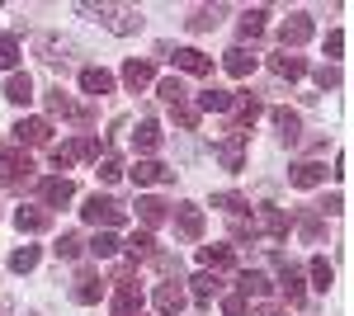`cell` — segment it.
Listing matches in <instances>:
<instances>
[{
  "instance_id": "14",
  "label": "cell",
  "mask_w": 354,
  "mask_h": 316,
  "mask_svg": "<svg viewBox=\"0 0 354 316\" xmlns=\"http://www.w3.org/2000/svg\"><path fill=\"white\" fill-rule=\"evenodd\" d=\"M48 113H53V118H76V123H85V113L76 109V100H71L62 85H57V90H48Z\"/></svg>"
},
{
  "instance_id": "41",
  "label": "cell",
  "mask_w": 354,
  "mask_h": 316,
  "mask_svg": "<svg viewBox=\"0 0 354 316\" xmlns=\"http://www.w3.org/2000/svg\"><path fill=\"white\" fill-rule=\"evenodd\" d=\"M90 250H95L100 260H109V255H118V236H113V232H100V236L90 241Z\"/></svg>"
},
{
  "instance_id": "25",
  "label": "cell",
  "mask_w": 354,
  "mask_h": 316,
  "mask_svg": "<svg viewBox=\"0 0 354 316\" xmlns=\"http://www.w3.org/2000/svg\"><path fill=\"white\" fill-rule=\"evenodd\" d=\"M5 100H10V104H28V100H33V80L15 71V76L5 80Z\"/></svg>"
},
{
  "instance_id": "48",
  "label": "cell",
  "mask_w": 354,
  "mask_h": 316,
  "mask_svg": "<svg viewBox=\"0 0 354 316\" xmlns=\"http://www.w3.org/2000/svg\"><path fill=\"white\" fill-rule=\"evenodd\" d=\"M345 53V33L335 28V33H326V57H340Z\"/></svg>"
},
{
  "instance_id": "36",
  "label": "cell",
  "mask_w": 354,
  "mask_h": 316,
  "mask_svg": "<svg viewBox=\"0 0 354 316\" xmlns=\"http://www.w3.org/2000/svg\"><path fill=\"white\" fill-rule=\"evenodd\" d=\"M33 264H38V245H19V250L10 255V269H15V274H28Z\"/></svg>"
},
{
  "instance_id": "23",
  "label": "cell",
  "mask_w": 354,
  "mask_h": 316,
  "mask_svg": "<svg viewBox=\"0 0 354 316\" xmlns=\"http://www.w3.org/2000/svg\"><path fill=\"white\" fill-rule=\"evenodd\" d=\"M270 66H274V76H283V80H298V76H307V62H302V57H293V53H279V57H270Z\"/></svg>"
},
{
  "instance_id": "40",
  "label": "cell",
  "mask_w": 354,
  "mask_h": 316,
  "mask_svg": "<svg viewBox=\"0 0 354 316\" xmlns=\"http://www.w3.org/2000/svg\"><path fill=\"white\" fill-rule=\"evenodd\" d=\"M330 279H335V269H330V264L322 260V255H317V260H312V288H322V292H326V288H330Z\"/></svg>"
},
{
  "instance_id": "7",
  "label": "cell",
  "mask_w": 354,
  "mask_h": 316,
  "mask_svg": "<svg viewBox=\"0 0 354 316\" xmlns=\"http://www.w3.org/2000/svg\"><path fill=\"white\" fill-rule=\"evenodd\" d=\"M312 15H288V19H283V24H279V43H283V53H288V48H302V43H307V38H312Z\"/></svg>"
},
{
  "instance_id": "49",
  "label": "cell",
  "mask_w": 354,
  "mask_h": 316,
  "mask_svg": "<svg viewBox=\"0 0 354 316\" xmlns=\"http://www.w3.org/2000/svg\"><path fill=\"white\" fill-rule=\"evenodd\" d=\"M322 212H326V217H340V212H345V198H340V194H330L326 203H322Z\"/></svg>"
},
{
  "instance_id": "46",
  "label": "cell",
  "mask_w": 354,
  "mask_h": 316,
  "mask_svg": "<svg viewBox=\"0 0 354 316\" xmlns=\"http://www.w3.org/2000/svg\"><path fill=\"white\" fill-rule=\"evenodd\" d=\"M71 160H76V142H66V147H53V165H57V170H66Z\"/></svg>"
},
{
  "instance_id": "9",
  "label": "cell",
  "mask_w": 354,
  "mask_h": 316,
  "mask_svg": "<svg viewBox=\"0 0 354 316\" xmlns=\"http://www.w3.org/2000/svg\"><path fill=\"white\" fill-rule=\"evenodd\" d=\"M38 198H43L48 208H66V203L76 198V185H71L66 175H53V180H43V185H38Z\"/></svg>"
},
{
  "instance_id": "17",
  "label": "cell",
  "mask_w": 354,
  "mask_h": 316,
  "mask_svg": "<svg viewBox=\"0 0 354 316\" xmlns=\"http://www.w3.org/2000/svg\"><path fill=\"white\" fill-rule=\"evenodd\" d=\"M104 288H109V284H104L100 274H81V279H76V288H71V297L90 307V302H100V297H104Z\"/></svg>"
},
{
  "instance_id": "50",
  "label": "cell",
  "mask_w": 354,
  "mask_h": 316,
  "mask_svg": "<svg viewBox=\"0 0 354 316\" xmlns=\"http://www.w3.org/2000/svg\"><path fill=\"white\" fill-rule=\"evenodd\" d=\"M255 316H288V312H283V307H274V302H260V307H255Z\"/></svg>"
},
{
  "instance_id": "11",
  "label": "cell",
  "mask_w": 354,
  "mask_h": 316,
  "mask_svg": "<svg viewBox=\"0 0 354 316\" xmlns=\"http://www.w3.org/2000/svg\"><path fill=\"white\" fill-rule=\"evenodd\" d=\"M175 232H180L185 241H198V236H203V208L180 203V208H175Z\"/></svg>"
},
{
  "instance_id": "16",
  "label": "cell",
  "mask_w": 354,
  "mask_h": 316,
  "mask_svg": "<svg viewBox=\"0 0 354 316\" xmlns=\"http://www.w3.org/2000/svg\"><path fill=\"white\" fill-rule=\"evenodd\" d=\"M175 66L189 71V76H208V71H213V57H203L198 48H180V53H175Z\"/></svg>"
},
{
  "instance_id": "12",
  "label": "cell",
  "mask_w": 354,
  "mask_h": 316,
  "mask_svg": "<svg viewBox=\"0 0 354 316\" xmlns=\"http://www.w3.org/2000/svg\"><path fill=\"white\" fill-rule=\"evenodd\" d=\"M133 180H137V185H170V180H175V170L147 156V160H137V165H133Z\"/></svg>"
},
{
  "instance_id": "4",
  "label": "cell",
  "mask_w": 354,
  "mask_h": 316,
  "mask_svg": "<svg viewBox=\"0 0 354 316\" xmlns=\"http://www.w3.org/2000/svg\"><path fill=\"white\" fill-rule=\"evenodd\" d=\"M113 284H118V288H113V316H137L142 312V288L133 284V274L123 269Z\"/></svg>"
},
{
  "instance_id": "43",
  "label": "cell",
  "mask_w": 354,
  "mask_h": 316,
  "mask_svg": "<svg viewBox=\"0 0 354 316\" xmlns=\"http://www.w3.org/2000/svg\"><path fill=\"white\" fill-rule=\"evenodd\" d=\"M298 227H302V236H307V241H322V212H302Z\"/></svg>"
},
{
  "instance_id": "1",
  "label": "cell",
  "mask_w": 354,
  "mask_h": 316,
  "mask_svg": "<svg viewBox=\"0 0 354 316\" xmlns=\"http://www.w3.org/2000/svg\"><path fill=\"white\" fill-rule=\"evenodd\" d=\"M76 10L104 19L113 33H137V28H142V10H133V5H76Z\"/></svg>"
},
{
  "instance_id": "21",
  "label": "cell",
  "mask_w": 354,
  "mask_h": 316,
  "mask_svg": "<svg viewBox=\"0 0 354 316\" xmlns=\"http://www.w3.org/2000/svg\"><path fill=\"white\" fill-rule=\"evenodd\" d=\"M288 180H293V189H317L322 180H326V170H322L317 160H302V165L288 170Z\"/></svg>"
},
{
  "instance_id": "24",
  "label": "cell",
  "mask_w": 354,
  "mask_h": 316,
  "mask_svg": "<svg viewBox=\"0 0 354 316\" xmlns=\"http://www.w3.org/2000/svg\"><path fill=\"white\" fill-rule=\"evenodd\" d=\"M270 118H274V128L283 132V142H298V132H302V118L293 113V109H274Z\"/></svg>"
},
{
  "instance_id": "5",
  "label": "cell",
  "mask_w": 354,
  "mask_h": 316,
  "mask_svg": "<svg viewBox=\"0 0 354 316\" xmlns=\"http://www.w3.org/2000/svg\"><path fill=\"white\" fill-rule=\"evenodd\" d=\"M53 142V123L48 118H19L15 123V147L24 151V147H48Z\"/></svg>"
},
{
  "instance_id": "32",
  "label": "cell",
  "mask_w": 354,
  "mask_h": 316,
  "mask_svg": "<svg viewBox=\"0 0 354 316\" xmlns=\"http://www.w3.org/2000/svg\"><path fill=\"white\" fill-rule=\"evenodd\" d=\"M156 90H161V100H165L170 109H175V104H185V100H189V90H185V80H180V76H165L161 85H156Z\"/></svg>"
},
{
  "instance_id": "27",
  "label": "cell",
  "mask_w": 354,
  "mask_h": 316,
  "mask_svg": "<svg viewBox=\"0 0 354 316\" xmlns=\"http://www.w3.org/2000/svg\"><path fill=\"white\" fill-rule=\"evenodd\" d=\"M48 222H53V217L43 208H19L15 212V227H19V232H48Z\"/></svg>"
},
{
  "instance_id": "35",
  "label": "cell",
  "mask_w": 354,
  "mask_h": 316,
  "mask_svg": "<svg viewBox=\"0 0 354 316\" xmlns=\"http://www.w3.org/2000/svg\"><path fill=\"white\" fill-rule=\"evenodd\" d=\"M0 66H5V71L19 66V38H15V33H0Z\"/></svg>"
},
{
  "instance_id": "37",
  "label": "cell",
  "mask_w": 354,
  "mask_h": 316,
  "mask_svg": "<svg viewBox=\"0 0 354 316\" xmlns=\"http://www.w3.org/2000/svg\"><path fill=\"white\" fill-rule=\"evenodd\" d=\"M218 15H222V10H208V5H203V10H194V15H189V28H194V33H208V28H218Z\"/></svg>"
},
{
  "instance_id": "26",
  "label": "cell",
  "mask_w": 354,
  "mask_h": 316,
  "mask_svg": "<svg viewBox=\"0 0 354 316\" xmlns=\"http://www.w3.org/2000/svg\"><path fill=\"white\" fill-rule=\"evenodd\" d=\"M137 217H142V227H161L170 212H165L161 198H137Z\"/></svg>"
},
{
  "instance_id": "6",
  "label": "cell",
  "mask_w": 354,
  "mask_h": 316,
  "mask_svg": "<svg viewBox=\"0 0 354 316\" xmlns=\"http://www.w3.org/2000/svg\"><path fill=\"white\" fill-rule=\"evenodd\" d=\"M245 142H250V132H227L218 147H213V156L222 160V170H241L245 165Z\"/></svg>"
},
{
  "instance_id": "13",
  "label": "cell",
  "mask_w": 354,
  "mask_h": 316,
  "mask_svg": "<svg viewBox=\"0 0 354 316\" xmlns=\"http://www.w3.org/2000/svg\"><path fill=\"white\" fill-rule=\"evenodd\" d=\"M198 260H203L208 274H218V269H236V250H232V245H203Z\"/></svg>"
},
{
  "instance_id": "38",
  "label": "cell",
  "mask_w": 354,
  "mask_h": 316,
  "mask_svg": "<svg viewBox=\"0 0 354 316\" xmlns=\"http://www.w3.org/2000/svg\"><path fill=\"white\" fill-rule=\"evenodd\" d=\"M170 113H175V123H180L185 132H194V128H198V118H203V113H198V109H194L189 100H185V104H175Z\"/></svg>"
},
{
  "instance_id": "47",
  "label": "cell",
  "mask_w": 354,
  "mask_h": 316,
  "mask_svg": "<svg viewBox=\"0 0 354 316\" xmlns=\"http://www.w3.org/2000/svg\"><path fill=\"white\" fill-rule=\"evenodd\" d=\"M317 85H322V90H340V71H335V66H322V71H317Z\"/></svg>"
},
{
  "instance_id": "31",
  "label": "cell",
  "mask_w": 354,
  "mask_h": 316,
  "mask_svg": "<svg viewBox=\"0 0 354 316\" xmlns=\"http://www.w3.org/2000/svg\"><path fill=\"white\" fill-rule=\"evenodd\" d=\"M279 288H283V297H288L293 307H302V274L293 269V264H283V279H279Z\"/></svg>"
},
{
  "instance_id": "15",
  "label": "cell",
  "mask_w": 354,
  "mask_h": 316,
  "mask_svg": "<svg viewBox=\"0 0 354 316\" xmlns=\"http://www.w3.org/2000/svg\"><path fill=\"white\" fill-rule=\"evenodd\" d=\"M156 312L180 316L185 312V288H180V284H161V288H156Z\"/></svg>"
},
{
  "instance_id": "34",
  "label": "cell",
  "mask_w": 354,
  "mask_h": 316,
  "mask_svg": "<svg viewBox=\"0 0 354 316\" xmlns=\"http://www.w3.org/2000/svg\"><path fill=\"white\" fill-rule=\"evenodd\" d=\"M265 19H270V10H245L241 15V38H260V33H265Z\"/></svg>"
},
{
  "instance_id": "22",
  "label": "cell",
  "mask_w": 354,
  "mask_h": 316,
  "mask_svg": "<svg viewBox=\"0 0 354 316\" xmlns=\"http://www.w3.org/2000/svg\"><path fill=\"white\" fill-rule=\"evenodd\" d=\"M189 284H194V302H203V307L222 292V279H218V274H208V269H203V274H194Z\"/></svg>"
},
{
  "instance_id": "2",
  "label": "cell",
  "mask_w": 354,
  "mask_h": 316,
  "mask_svg": "<svg viewBox=\"0 0 354 316\" xmlns=\"http://www.w3.org/2000/svg\"><path fill=\"white\" fill-rule=\"evenodd\" d=\"M81 217L90 222V227H100V232H113V227H123L128 222V208L123 203H113V198H85V208H81Z\"/></svg>"
},
{
  "instance_id": "20",
  "label": "cell",
  "mask_w": 354,
  "mask_h": 316,
  "mask_svg": "<svg viewBox=\"0 0 354 316\" xmlns=\"http://www.w3.org/2000/svg\"><path fill=\"white\" fill-rule=\"evenodd\" d=\"M161 128H156V123H151V118H142V123H137V132H133V147L137 151H147V156H151V151H161Z\"/></svg>"
},
{
  "instance_id": "29",
  "label": "cell",
  "mask_w": 354,
  "mask_h": 316,
  "mask_svg": "<svg viewBox=\"0 0 354 316\" xmlns=\"http://www.w3.org/2000/svg\"><path fill=\"white\" fill-rule=\"evenodd\" d=\"M222 66H227L232 76H250V71H255V57L245 53V48H232V53L222 57Z\"/></svg>"
},
{
  "instance_id": "10",
  "label": "cell",
  "mask_w": 354,
  "mask_h": 316,
  "mask_svg": "<svg viewBox=\"0 0 354 316\" xmlns=\"http://www.w3.org/2000/svg\"><path fill=\"white\" fill-rule=\"evenodd\" d=\"M227 113H232V128L227 132H245L260 118V100H255V95H232V109H227Z\"/></svg>"
},
{
  "instance_id": "39",
  "label": "cell",
  "mask_w": 354,
  "mask_h": 316,
  "mask_svg": "<svg viewBox=\"0 0 354 316\" xmlns=\"http://www.w3.org/2000/svg\"><path fill=\"white\" fill-rule=\"evenodd\" d=\"M81 250H85V241L76 236V232H62V241H57V255H62V260H76Z\"/></svg>"
},
{
  "instance_id": "3",
  "label": "cell",
  "mask_w": 354,
  "mask_h": 316,
  "mask_svg": "<svg viewBox=\"0 0 354 316\" xmlns=\"http://www.w3.org/2000/svg\"><path fill=\"white\" fill-rule=\"evenodd\" d=\"M0 180H5L10 189L33 185V160H28L19 147H0Z\"/></svg>"
},
{
  "instance_id": "30",
  "label": "cell",
  "mask_w": 354,
  "mask_h": 316,
  "mask_svg": "<svg viewBox=\"0 0 354 316\" xmlns=\"http://www.w3.org/2000/svg\"><path fill=\"white\" fill-rule=\"evenodd\" d=\"M128 255H133V260H156V241H151V232H133V236H128Z\"/></svg>"
},
{
  "instance_id": "45",
  "label": "cell",
  "mask_w": 354,
  "mask_h": 316,
  "mask_svg": "<svg viewBox=\"0 0 354 316\" xmlns=\"http://www.w3.org/2000/svg\"><path fill=\"white\" fill-rule=\"evenodd\" d=\"M222 312H227V316H245V312H250V302H245L241 292H232V297H222Z\"/></svg>"
},
{
  "instance_id": "19",
  "label": "cell",
  "mask_w": 354,
  "mask_h": 316,
  "mask_svg": "<svg viewBox=\"0 0 354 316\" xmlns=\"http://www.w3.org/2000/svg\"><path fill=\"white\" fill-rule=\"evenodd\" d=\"M81 90L85 95H113V76L104 66H85L81 71Z\"/></svg>"
},
{
  "instance_id": "18",
  "label": "cell",
  "mask_w": 354,
  "mask_h": 316,
  "mask_svg": "<svg viewBox=\"0 0 354 316\" xmlns=\"http://www.w3.org/2000/svg\"><path fill=\"white\" fill-rule=\"evenodd\" d=\"M151 80H156V66H151V62H128V66H123V85H128V90H147V85H151Z\"/></svg>"
},
{
  "instance_id": "51",
  "label": "cell",
  "mask_w": 354,
  "mask_h": 316,
  "mask_svg": "<svg viewBox=\"0 0 354 316\" xmlns=\"http://www.w3.org/2000/svg\"><path fill=\"white\" fill-rule=\"evenodd\" d=\"M137 316H142V312H137Z\"/></svg>"
},
{
  "instance_id": "42",
  "label": "cell",
  "mask_w": 354,
  "mask_h": 316,
  "mask_svg": "<svg viewBox=\"0 0 354 316\" xmlns=\"http://www.w3.org/2000/svg\"><path fill=\"white\" fill-rule=\"evenodd\" d=\"M213 208H222V212H232V217H241V208H245V198H241V194H213Z\"/></svg>"
},
{
  "instance_id": "33",
  "label": "cell",
  "mask_w": 354,
  "mask_h": 316,
  "mask_svg": "<svg viewBox=\"0 0 354 316\" xmlns=\"http://www.w3.org/2000/svg\"><path fill=\"white\" fill-rule=\"evenodd\" d=\"M270 292V279L260 274V269H245L241 274V297H265Z\"/></svg>"
},
{
  "instance_id": "44",
  "label": "cell",
  "mask_w": 354,
  "mask_h": 316,
  "mask_svg": "<svg viewBox=\"0 0 354 316\" xmlns=\"http://www.w3.org/2000/svg\"><path fill=\"white\" fill-rule=\"evenodd\" d=\"M118 175H123V160H118V156H104V160H100V180H104V185H113Z\"/></svg>"
},
{
  "instance_id": "28",
  "label": "cell",
  "mask_w": 354,
  "mask_h": 316,
  "mask_svg": "<svg viewBox=\"0 0 354 316\" xmlns=\"http://www.w3.org/2000/svg\"><path fill=\"white\" fill-rule=\"evenodd\" d=\"M194 109H198V113H227V109H232V95H227V90H203Z\"/></svg>"
},
{
  "instance_id": "8",
  "label": "cell",
  "mask_w": 354,
  "mask_h": 316,
  "mask_svg": "<svg viewBox=\"0 0 354 316\" xmlns=\"http://www.w3.org/2000/svg\"><path fill=\"white\" fill-rule=\"evenodd\" d=\"M255 232H265V236L283 241V236H288V212L274 208V203H260V212H255Z\"/></svg>"
}]
</instances>
